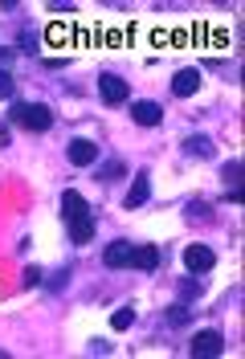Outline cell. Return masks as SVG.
<instances>
[{
	"label": "cell",
	"mask_w": 245,
	"mask_h": 359,
	"mask_svg": "<svg viewBox=\"0 0 245 359\" xmlns=\"http://www.w3.org/2000/svg\"><path fill=\"white\" fill-rule=\"evenodd\" d=\"M21 282H25V286H41V282H45V269L41 266H29L21 273Z\"/></svg>",
	"instance_id": "cell-22"
},
{
	"label": "cell",
	"mask_w": 245,
	"mask_h": 359,
	"mask_svg": "<svg viewBox=\"0 0 245 359\" xmlns=\"http://www.w3.org/2000/svg\"><path fill=\"white\" fill-rule=\"evenodd\" d=\"M131 123L135 127H159V123H164V107H159V102H147V98H135Z\"/></svg>",
	"instance_id": "cell-7"
},
{
	"label": "cell",
	"mask_w": 245,
	"mask_h": 359,
	"mask_svg": "<svg viewBox=\"0 0 245 359\" xmlns=\"http://www.w3.org/2000/svg\"><path fill=\"white\" fill-rule=\"evenodd\" d=\"M66 156H69L74 168H94V163H98V143H94V139H69Z\"/></svg>",
	"instance_id": "cell-6"
},
{
	"label": "cell",
	"mask_w": 245,
	"mask_h": 359,
	"mask_svg": "<svg viewBox=\"0 0 245 359\" xmlns=\"http://www.w3.org/2000/svg\"><path fill=\"white\" fill-rule=\"evenodd\" d=\"M98 94H102V102H107V107H123V102L131 98V82H123L119 74L107 69V74H98Z\"/></svg>",
	"instance_id": "cell-2"
},
{
	"label": "cell",
	"mask_w": 245,
	"mask_h": 359,
	"mask_svg": "<svg viewBox=\"0 0 245 359\" xmlns=\"http://www.w3.org/2000/svg\"><path fill=\"white\" fill-rule=\"evenodd\" d=\"M188 351L201 359H213V355H225V335L221 331H197V339L188 343Z\"/></svg>",
	"instance_id": "cell-5"
},
{
	"label": "cell",
	"mask_w": 245,
	"mask_h": 359,
	"mask_svg": "<svg viewBox=\"0 0 245 359\" xmlns=\"http://www.w3.org/2000/svg\"><path fill=\"white\" fill-rule=\"evenodd\" d=\"M37 49H41V37H37L33 29H21V49H17V53H29V57H33Z\"/></svg>",
	"instance_id": "cell-20"
},
{
	"label": "cell",
	"mask_w": 245,
	"mask_h": 359,
	"mask_svg": "<svg viewBox=\"0 0 245 359\" xmlns=\"http://www.w3.org/2000/svg\"><path fill=\"white\" fill-rule=\"evenodd\" d=\"M180 151H184L188 159H213L217 147H213V139H208V135H188V139L180 143Z\"/></svg>",
	"instance_id": "cell-10"
},
{
	"label": "cell",
	"mask_w": 245,
	"mask_h": 359,
	"mask_svg": "<svg viewBox=\"0 0 245 359\" xmlns=\"http://www.w3.org/2000/svg\"><path fill=\"white\" fill-rule=\"evenodd\" d=\"M197 90H201V69L184 66V69L172 74V94H176V98H192Z\"/></svg>",
	"instance_id": "cell-9"
},
{
	"label": "cell",
	"mask_w": 245,
	"mask_h": 359,
	"mask_svg": "<svg viewBox=\"0 0 245 359\" xmlns=\"http://www.w3.org/2000/svg\"><path fill=\"white\" fill-rule=\"evenodd\" d=\"M176 294H180V302H197V298L204 294V282H201V278H180Z\"/></svg>",
	"instance_id": "cell-16"
},
{
	"label": "cell",
	"mask_w": 245,
	"mask_h": 359,
	"mask_svg": "<svg viewBox=\"0 0 245 359\" xmlns=\"http://www.w3.org/2000/svg\"><path fill=\"white\" fill-rule=\"evenodd\" d=\"M208 217H213V208H208V201H188L184 204V221H208Z\"/></svg>",
	"instance_id": "cell-17"
},
{
	"label": "cell",
	"mask_w": 245,
	"mask_h": 359,
	"mask_svg": "<svg viewBox=\"0 0 245 359\" xmlns=\"http://www.w3.org/2000/svg\"><path fill=\"white\" fill-rule=\"evenodd\" d=\"M13 53H17V49H8V45H0V69H4L8 62H13Z\"/></svg>",
	"instance_id": "cell-26"
},
{
	"label": "cell",
	"mask_w": 245,
	"mask_h": 359,
	"mask_svg": "<svg viewBox=\"0 0 245 359\" xmlns=\"http://www.w3.org/2000/svg\"><path fill=\"white\" fill-rule=\"evenodd\" d=\"M82 212H90L86 196H82V192H74V188H66V192H62V217L74 221V217H82Z\"/></svg>",
	"instance_id": "cell-12"
},
{
	"label": "cell",
	"mask_w": 245,
	"mask_h": 359,
	"mask_svg": "<svg viewBox=\"0 0 245 359\" xmlns=\"http://www.w3.org/2000/svg\"><path fill=\"white\" fill-rule=\"evenodd\" d=\"M241 172H245V163H241V159H229V163L221 168V180L229 184V188H241Z\"/></svg>",
	"instance_id": "cell-18"
},
{
	"label": "cell",
	"mask_w": 245,
	"mask_h": 359,
	"mask_svg": "<svg viewBox=\"0 0 245 359\" xmlns=\"http://www.w3.org/2000/svg\"><path fill=\"white\" fill-rule=\"evenodd\" d=\"M62 286H69V269H58V273L49 278V290H62Z\"/></svg>",
	"instance_id": "cell-24"
},
{
	"label": "cell",
	"mask_w": 245,
	"mask_h": 359,
	"mask_svg": "<svg viewBox=\"0 0 245 359\" xmlns=\"http://www.w3.org/2000/svg\"><path fill=\"white\" fill-rule=\"evenodd\" d=\"M102 266L107 269H131L135 266V245L127 241V237L111 241V245L102 249Z\"/></svg>",
	"instance_id": "cell-3"
},
{
	"label": "cell",
	"mask_w": 245,
	"mask_h": 359,
	"mask_svg": "<svg viewBox=\"0 0 245 359\" xmlns=\"http://www.w3.org/2000/svg\"><path fill=\"white\" fill-rule=\"evenodd\" d=\"M13 94H17V78L8 69H0V98H13Z\"/></svg>",
	"instance_id": "cell-21"
},
{
	"label": "cell",
	"mask_w": 245,
	"mask_h": 359,
	"mask_svg": "<svg viewBox=\"0 0 245 359\" xmlns=\"http://www.w3.org/2000/svg\"><path fill=\"white\" fill-rule=\"evenodd\" d=\"M86 351H90V355H111L114 347L107 343V339H90V343H86Z\"/></svg>",
	"instance_id": "cell-23"
},
{
	"label": "cell",
	"mask_w": 245,
	"mask_h": 359,
	"mask_svg": "<svg viewBox=\"0 0 245 359\" xmlns=\"http://www.w3.org/2000/svg\"><path fill=\"white\" fill-rule=\"evenodd\" d=\"M184 266H188V273H208L217 266V253L208 245H188L184 249Z\"/></svg>",
	"instance_id": "cell-8"
},
{
	"label": "cell",
	"mask_w": 245,
	"mask_h": 359,
	"mask_svg": "<svg viewBox=\"0 0 245 359\" xmlns=\"http://www.w3.org/2000/svg\"><path fill=\"white\" fill-rule=\"evenodd\" d=\"M131 269H143V273L159 269V245H135V266Z\"/></svg>",
	"instance_id": "cell-13"
},
{
	"label": "cell",
	"mask_w": 245,
	"mask_h": 359,
	"mask_svg": "<svg viewBox=\"0 0 245 359\" xmlns=\"http://www.w3.org/2000/svg\"><path fill=\"white\" fill-rule=\"evenodd\" d=\"M147 201H152V172H147V168H139L135 180H131V192L123 196V208L131 212V208H143Z\"/></svg>",
	"instance_id": "cell-4"
},
{
	"label": "cell",
	"mask_w": 245,
	"mask_h": 359,
	"mask_svg": "<svg viewBox=\"0 0 245 359\" xmlns=\"http://www.w3.org/2000/svg\"><path fill=\"white\" fill-rule=\"evenodd\" d=\"M131 323H135V306H119V311L111 314V327H114V331H127Z\"/></svg>",
	"instance_id": "cell-19"
},
{
	"label": "cell",
	"mask_w": 245,
	"mask_h": 359,
	"mask_svg": "<svg viewBox=\"0 0 245 359\" xmlns=\"http://www.w3.org/2000/svg\"><path fill=\"white\" fill-rule=\"evenodd\" d=\"M94 180H102V184H114V180H127V163L123 159H107V163H98V172Z\"/></svg>",
	"instance_id": "cell-14"
},
{
	"label": "cell",
	"mask_w": 245,
	"mask_h": 359,
	"mask_svg": "<svg viewBox=\"0 0 245 359\" xmlns=\"http://www.w3.org/2000/svg\"><path fill=\"white\" fill-rule=\"evenodd\" d=\"M49 13H74V4L69 0H49Z\"/></svg>",
	"instance_id": "cell-25"
},
{
	"label": "cell",
	"mask_w": 245,
	"mask_h": 359,
	"mask_svg": "<svg viewBox=\"0 0 245 359\" xmlns=\"http://www.w3.org/2000/svg\"><path fill=\"white\" fill-rule=\"evenodd\" d=\"M8 123L21 127V131H29V135H45L53 127V111H49L45 102H13V107H8Z\"/></svg>",
	"instance_id": "cell-1"
},
{
	"label": "cell",
	"mask_w": 245,
	"mask_h": 359,
	"mask_svg": "<svg viewBox=\"0 0 245 359\" xmlns=\"http://www.w3.org/2000/svg\"><path fill=\"white\" fill-rule=\"evenodd\" d=\"M8 143H13V131H8V127H0V147H8Z\"/></svg>",
	"instance_id": "cell-27"
},
{
	"label": "cell",
	"mask_w": 245,
	"mask_h": 359,
	"mask_svg": "<svg viewBox=\"0 0 245 359\" xmlns=\"http://www.w3.org/2000/svg\"><path fill=\"white\" fill-rule=\"evenodd\" d=\"M69 224V241L74 245H90L94 241V217L90 212H82V217H74V221H66Z\"/></svg>",
	"instance_id": "cell-11"
},
{
	"label": "cell",
	"mask_w": 245,
	"mask_h": 359,
	"mask_svg": "<svg viewBox=\"0 0 245 359\" xmlns=\"http://www.w3.org/2000/svg\"><path fill=\"white\" fill-rule=\"evenodd\" d=\"M188 323H192V311H188V302H176V306H168V311H164V327H172V331L188 327Z\"/></svg>",
	"instance_id": "cell-15"
}]
</instances>
